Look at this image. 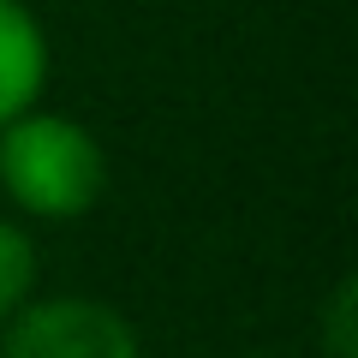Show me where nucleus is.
I'll return each instance as SVG.
<instances>
[{
  "instance_id": "nucleus-4",
  "label": "nucleus",
  "mask_w": 358,
  "mask_h": 358,
  "mask_svg": "<svg viewBox=\"0 0 358 358\" xmlns=\"http://www.w3.org/2000/svg\"><path fill=\"white\" fill-rule=\"evenodd\" d=\"M36 299V239L18 215H0V329Z\"/></svg>"
},
{
  "instance_id": "nucleus-1",
  "label": "nucleus",
  "mask_w": 358,
  "mask_h": 358,
  "mask_svg": "<svg viewBox=\"0 0 358 358\" xmlns=\"http://www.w3.org/2000/svg\"><path fill=\"white\" fill-rule=\"evenodd\" d=\"M0 197L18 221H78L108 197V150L54 108H24L0 126Z\"/></svg>"
},
{
  "instance_id": "nucleus-2",
  "label": "nucleus",
  "mask_w": 358,
  "mask_h": 358,
  "mask_svg": "<svg viewBox=\"0 0 358 358\" xmlns=\"http://www.w3.org/2000/svg\"><path fill=\"white\" fill-rule=\"evenodd\" d=\"M0 358H143V341L108 299L54 293L0 329Z\"/></svg>"
},
{
  "instance_id": "nucleus-5",
  "label": "nucleus",
  "mask_w": 358,
  "mask_h": 358,
  "mask_svg": "<svg viewBox=\"0 0 358 358\" xmlns=\"http://www.w3.org/2000/svg\"><path fill=\"white\" fill-rule=\"evenodd\" d=\"M352 281H341L329 293V310H322V334H329V358H352L358 346V329H352Z\"/></svg>"
},
{
  "instance_id": "nucleus-3",
  "label": "nucleus",
  "mask_w": 358,
  "mask_h": 358,
  "mask_svg": "<svg viewBox=\"0 0 358 358\" xmlns=\"http://www.w3.org/2000/svg\"><path fill=\"white\" fill-rule=\"evenodd\" d=\"M48 90V30L24 0H0V126L42 102Z\"/></svg>"
}]
</instances>
